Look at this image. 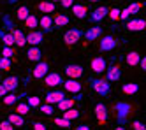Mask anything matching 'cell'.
Instances as JSON below:
<instances>
[{
  "mask_svg": "<svg viewBox=\"0 0 146 130\" xmlns=\"http://www.w3.org/2000/svg\"><path fill=\"white\" fill-rule=\"evenodd\" d=\"M90 88H92L93 93H97L100 97H106L111 92V83H108L102 78H93V79H90Z\"/></svg>",
  "mask_w": 146,
  "mask_h": 130,
  "instance_id": "cell-1",
  "label": "cell"
},
{
  "mask_svg": "<svg viewBox=\"0 0 146 130\" xmlns=\"http://www.w3.org/2000/svg\"><path fill=\"white\" fill-rule=\"evenodd\" d=\"M130 111H132V105L129 102H116L114 104V113H116V120H118L120 125L125 123V120L129 118Z\"/></svg>",
  "mask_w": 146,
  "mask_h": 130,
  "instance_id": "cell-2",
  "label": "cell"
},
{
  "mask_svg": "<svg viewBox=\"0 0 146 130\" xmlns=\"http://www.w3.org/2000/svg\"><path fill=\"white\" fill-rule=\"evenodd\" d=\"M81 37H83V30L81 28H70V30H67L64 34V40H65L67 46L78 44V42L81 40Z\"/></svg>",
  "mask_w": 146,
  "mask_h": 130,
  "instance_id": "cell-3",
  "label": "cell"
},
{
  "mask_svg": "<svg viewBox=\"0 0 146 130\" xmlns=\"http://www.w3.org/2000/svg\"><path fill=\"white\" fill-rule=\"evenodd\" d=\"M25 39H27V44H30V46H40L44 42V34L40 30H30L28 34L25 35Z\"/></svg>",
  "mask_w": 146,
  "mask_h": 130,
  "instance_id": "cell-4",
  "label": "cell"
},
{
  "mask_svg": "<svg viewBox=\"0 0 146 130\" xmlns=\"http://www.w3.org/2000/svg\"><path fill=\"white\" fill-rule=\"evenodd\" d=\"M64 72L67 74V78H69V79H79L81 76L85 74L83 67H81V65H78V63H69V65H65Z\"/></svg>",
  "mask_w": 146,
  "mask_h": 130,
  "instance_id": "cell-5",
  "label": "cell"
},
{
  "mask_svg": "<svg viewBox=\"0 0 146 130\" xmlns=\"http://www.w3.org/2000/svg\"><path fill=\"white\" fill-rule=\"evenodd\" d=\"M90 69L95 72V74H104L108 69V62L106 58H102V56H95L92 62H90Z\"/></svg>",
  "mask_w": 146,
  "mask_h": 130,
  "instance_id": "cell-6",
  "label": "cell"
},
{
  "mask_svg": "<svg viewBox=\"0 0 146 130\" xmlns=\"http://www.w3.org/2000/svg\"><path fill=\"white\" fill-rule=\"evenodd\" d=\"M104 74H106V81L108 83H116L121 78V69L118 67V65H109Z\"/></svg>",
  "mask_w": 146,
  "mask_h": 130,
  "instance_id": "cell-7",
  "label": "cell"
},
{
  "mask_svg": "<svg viewBox=\"0 0 146 130\" xmlns=\"http://www.w3.org/2000/svg\"><path fill=\"white\" fill-rule=\"evenodd\" d=\"M64 83V78L58 74V72H48L44 76V84L46 86H51V88H55V86H60Z\"/></svg>",
  "mask_w": 146,
  "mask_h": 130,
  "instance_id": "cell-8",
  "label": "cell"
},
{
  "mask_svg": "<svg viewBox=\"0 0 146 130\" xmlns=\"http://www.w3.org/2000/svg\"><path fill=\"white\" fill-rule=\"evenodd\" d=\"M62 84H64V90L69 93H81V90H83V84L78 79H64Z\"/></svg>",
  "mask_w": 146,
  "mask_h": 130,
  "instance_id": "cell-9",
  "label": "cell"
},
{
  "mask_svg": "<svg viewBox=\"0 0 146 130\" xmlns=\"http://www.w3.org/2000/svg\"><path fill=\"white\" fill-rule=\"evenodd\" d=\"M118 46V40L114 39L113 35H104L102 39H100V51H113L114 48Z\"/></svg>",
  "mask_w": 146,
  "mask_h": 130,
  "instance_id": "cell-10",
  "label": "cell"
},
{
  "mask_svg": "<svg viewBox=\"0 0 146 130\" xmlns=\"http://www.w3.org/2000/svg\"><path fill=\"white\" fill-rule=\"evenodd\" d=\"M2 86L7 90V93H16L18 86H19V78H16V76H9V78H5L2 81Z\"/></svg>",
  "mask_w": 146,
  "mask_h": 130,
  "instance_id": "cell-11",
  "label": "cell"
},
{
  "mask_svg": "<svg viewBox=\"0 0 146 130\" xmlns=\"http://www.w3.org/2000/svg\"><path fill=\"white\" fill-rule=\"evenodd\" d=\"M127 30L130 32H141L146 28V21L143 18H135V19H127V23H125Z\"/></svg>",
  "mask_w": 146,
  "mask_h": 130,
  "instance_id": "cell-12",
  "label": "cell"
},
{
  "mask_svg": "<svg viewBox=\"0 0 146 130\" xmlns=\"http://www.w3.org/2000/svg\"><path fill=\"white\" fill-rule=\"evenodd\" d=\"M108 13H109V9H108V7H97L95 11H92L90 21H92V23H100L102 19H106V18H108Z\"/></svg>",
  "mask_w": 146,
  "mask_h": 130,
  "instance_id": "cell-13",
  "label": "cell"
},
{
  "mask_svg": "<svg viewBox=\"0 0 146 130\" xmlns=\"http://www.w3.org/2000/svg\"><path fill=\"white\" fill-rule=\"evenodd\" d=\"M49 72V63H46V62H39L37 65H35V69L32 70V76L35 79H44V76Z\"/></svg>",
  "mask_w": 146,
  "mask_h": 130,
  "instance_id": "cell-14",
  "label": "cell"
},
{
  "mask_svg": "<svg viewBox=\"0 0 146 130\" xmlns=\"http://www.w3.org/2000/svg\"><path fill=\"white\" fill-rule=\"evenodd\" d=\"M42 30V34H49V32H53V18L48 16V14H42V18H39V25Z\"/></svg>",
  "mask_w": 146,
  "mask_h": 130,
  "instance_id": "cell-15",
  "label": "cell"
},
{
  "mask_svg": "<svg viewBox=\"0 0 146 130\" xmlns=\"http://www.w3.org/2000/svg\"><path fill=\"white\" fill-rule=\"evenodd\" d=\"M95 118H97V121L100 125H104L108 121V107L104 105V104H95Z\"/></svg>",
  "mask_w": 146,
  "mask_h": 130,
  "instance_id": "cell-16",
  "label": "cell"
},
{
  "mask_svg": "<svg viewBox=\"0 0 146 130\" xmlns=\"http://www.w3.org/2000/svg\"><path fill=\"white\" fill-rule=\"evenodd\" d=\"M46 104H49V105H53V104H58L62 99H65V93L64 92H60V90H53V92H49L46 97Z\"/></svg>",
  "mask_w": 146,
  "mask_h": 130,
  "instance_id": "cell-17",
  "label": "cell"
},
{
  "mask_svg": "<svg viewBox=\"0 0 146 130\" xmlns=\"http://www.w3.org/2000/svg\"><path fill=\"white\" fill-rule=\"evenodd\" d=\"M81 99V93H78V97L76 99H62L58 104H56V107H58V111H67V109H72V107H74V102L76 100H79Z\"/></svg>",
  "mask_w": 146,
  "mask_h": 130,
  "instance_id": "cell-18",
  "label": "cell"
},
{
  "mask_svg": "<svg viewBox=\"0 0 146 130\" xmlns=\"http://www.w3.org/2000/svg\"><path fill=\"white\" fill-rule=\"evenodd\" d=\"M27 58H28L30 62L39 63V62H42V60H40V58H42V51H40L37 46H30L28 51H27Z\"/></svg>",
  "mask_w": 146,
  "mask_h": 130,
  "instance_id": "cell-19",
  "label": "cell"
},
{
  "mask_svg": "<svg viewBox=\"0 0 146 130\" xmlns=\"http://www.w3.org/2000/svg\"><path fill=\"white\" fill-rule=\"evenodd\" d=\"M11 34H13V37H14V44L18 46V48H23L25 44H27V39H25V34L19 28H11Z\"/></svg>",
  "mask_w": 146,
  "mask_h": 130,
  "instance_id": "cell-20",
  "label": "cell"
},
{
  "mask_svg": "<svg viewBox=\"0 0 146 130\" xmlns=\"http://www.w3.org/2000/svg\"><path fill=\"white\" fill-rule=\"evenodd\" d=\"M83 35H85L86 40H97V39L102 35V27H92V28H88Z\"/></svg>",
  "mask_w": 146,
  "mask_h": 130,
  "instance_id": "cell-21",
  "label": "cell"
},
{
  "mask_svg": "<svg viewBox=\"0 0 146 130\" xmlns=\"http://www.w3.org/2000/svg\"><path fill=\"white\" fill-rule=\"evenodd\" d=\"M70 9H72V14H74L76 18H79V19H85V18H86L88 9H86V5H85V4H74Z\"/></svg>",
  "mask_w": 146,
  "mask_h": 130,
  "instance_id": "cell-22",
  "label": "cell"
},
{
  "mask_svg": "<svg viewBox=\"0 0 146 130\" xmlns=\"http://www.w3.org/2000/svg\"><path fill=\"white\" fill-rule=\"evenodd\" d=\"M7 121L11 123L13 127H23L25 125V118L16 114V113H11V114H7Z\"/></svg>",
  "mask_w": 146,
  "mask_h": 130,
  "instance_id": "cell-23",
  "label": "cell"
},
{
  "mask_svg": "<svg viewBox=\"0 0 146 130\" xmlns=\"http://www.w3.org/2000/svg\"><path fill=\"white\" fill-rule=\"evenodd\" d=\"M69 16H65V14H56L55 18H53V27H56V28H62V27H67L69 25Z\"/></svg>",
  "mask_w": 146,
  "mask_h": 130,
  "instance_id": "cell-24",
  "label": "cell"
},
{
  "mask_svg": "<svg viewBox=\"0 0 146 130\" xmlns=\"http://www.w3.org/2000/svg\"><path fill=\"white\" fill-rule=\"evenodd\" d=\"M139 60H141V55L137 51H130L127 56H125V62H127V65H130V67H134V65H139Z\"/></svg>",
  "mask_w": 146,
  "mask_h": 130,
  "instance_id": "cell-25",
  "label": "cell"
},
{
  "mask_svg": "<svg viewBox=\"0 0 146 130\" xmlns=\"http://www.w3.org/2000/svg\"><path fill=\"white\" fill-rule=\"evenodd\" d=\"M121 92L125 95H134V93H137L139 92V84L137 83H125L121 86Z\"/></svg>",
  "mask_w": 146,
  "mask_h": 130,
  "instance_id": "cell-26",
  "label": "cell"
},
{
  "mask_svg": "<svg viewBox=\"0 0 146 130\" xmlns=\"http://www.w3.org/2000/svg\"><path fill=\"white\" fill-rule=\"evenodd\" d=\"M37 9L40 11V13H44V14H51V13H55V4L53 2H40L37 5Z\"/></svg>",
  "mask_w": 146,
  "mask_h": 130,
  "instance_id": "cell-27",
  "label": "cell"
},
{
  "mask_svg": "<svg viewBox=\"0 0 146 130\" xmlns=\"http://www.w3.org/2000/svg\"><path fill=\"white\" fill-rule=\"evenodd\" d=\"M0 39H2V42H4L5 48H13L14 46V37H13L11 32H9V34H4V32L0 30Z\"/></svg>",
  "mask_w": 146,
  "mask_h": 130,
  "instance_id": "cell-28",
  "label": "cell"
},
{
  "mask_svg": "<svg viewBox=\"0 0 146 130\" xmlns=\"http://www.w3.org/2000/svg\"><path fill=\"white\" fill-rule=\"evenodd\" d=\"M37 25H39V18H37L35 14H28V18L25 19V27H27L28 30H35Z\"/></svg>",
  "mask_w": 146,
  "mask_h": 130,
  "instance_id": "cell-29",
  "label": "cell"
},
{
  "mask_svg": "<svg viewBox=\"0 0 146 130\" xmlns=\"http://www.w3.org/2000/svg\"><path fill=\"white\" fill-rule=\"evenodd\" d=\"M79 111L78 109H74V107H72V109H67V111H64V120H67V121H72V120H76V118H79Z\"/></svg>",
  "mask_w": 146,
  "mask_h": 130,
  "instance_id": "cell-30",
  "label": "cell"
},
{
  "mask_svg": "<svg viewBox=\"0 0 146 130\" xmlns=\"http://www.w3.org/2000/svg\"><path fill=\"white\" fill-rule=\"evenodd\" d=\"M28 14H30L28 7H27V5H21V7H18V11H16V19L25 21V19L28 18Z\"/></svg>",
  "mask_w": 146,
  "mask_h": 130,
  "instance_id": "cell-31",
  "label": "cell"
},
{
  "mask_svg": "<svg viewBox=\"0 0 146 130\" xmlns=\"http://www.w3.org/2000/svg\"><path fill=\"white\" fill-rule=\"evenodd\" d=\"M19 99H21V97H18L16 93H7L4 99H2V102H4L5 105H13V104H16Z\"/></svg>",
  "mask_w": 146,
  "mask_h": 130,
  "instance_id": "cell-32",
  "label": "cell"
},
{
  "mask_svg": "<svg viewBox=\"0 0 146 130\" xmlns=\"http://www.w3.org/2000/svg\"><path fill=\"white\" fill-rule=\"evenodd\" d=\"M30 111V107H28V104L27 102H19L18 105H16V114H19V116H25V114H28Z\"/></svg>",
  "mask_w": 146,
  "mask_h": 130,
  "instance_id": "cell-33",
  "label": "cell"
},
{
  "mask_svg": "<svg viewBox=\"0 0 146 130\" xmlns=\"http://www.w3.org/2000/svg\"><path fill=\"white\" fill-rule=\"evenodd\" d=\"M27 104H28L30 109H32V107H39L40 105V97H35V95L27 97Z\"/></svg>",
  "mask_w": 146,
  "mask_h": 130,
  "instance_id": "cell-34",
  "label": "cell"
},
{
  "mask_svg": "<svg viewBox=\"0 0 146 130\" xmlns=\"http://www.w3.org/2000/svg\"><path fill=\"white\" fill-rule=\"evenodd\" d=\"M141 4L139 2H134V4H130L129 7H125V9H127V13H129V16H132V14H137L139 13V11H141Z\"/></svg>",
  "mask_w": 146,
  "mask_h": 130,
  "instance_id": "cell-35",
  "label": "cell"
},
{
  "mask_svg": "<svg viewBox=\"0 0 146 130\" xmlns=\"http://www.w3.org/2000/svg\"><path fill=\"white\" fill-rule=\"evenodd\" d=\"M39 109H40V113H44V114H48V116H51V114L55 113L53 105H49V104H40V105H39Z\"/></svg>",
  "mask_w": 146,
  "mask_h": 130,
  "instance_id": "cell-36",
  "label": "cell"
},
{
  "mask_svg": "<svg viewBox=\"0 0 146 130\" xmlns=\"http://www.w3.org/2000/svg\"><path fill=\"white\" fill-rule=\"evenodd\" d=\"M55 125L60 127V128H69L72 125V121H67V120H64V118H55Z\"/></svg>",
  "mask_w": 146,
  "mask_h": 130,
  "instance_id": "cell-37",
  "label": "cell"
},
{
  "mask_svg": "<svg viewBox=\"0 0 146 130\" xmlns=\"http://www.w3.org/2000/svg\"><path fill=\"white\" fill-rule=\"evenodd\" d=\"M11 69V58L0 56V70H9Z\"/></svg>",
  "mask_w": 146,
  "mask_h": 130,
  "instance_id": "cell-38",
  "label": "cell"
},
{
  "mask_svg": "<svg viewBox=\"0 0 146 130\" xmlns=\"http://www.w3.org/2000/svg\"><path fill=\"white\" fill-rule=\"evenodd\" d=\"M108 16L113 19V21H116V19H120V9H116V7H114V9H111L109 11V13H108Z\"/></svg>",
  "mask_w": 146,
  "mask_h": 130,
  "instance_id": "cell-39",
  "label": "cell"
},
{
  "mask_svg": "<svg viewBox=\"0 0 146 130\" xmlns=\"http://www.w3.org/2000/svg\"><path fill=\"white\" fill-rule=\"evenodd\" d=\"M0 130H14V127L9 123L7 120H2V121H0Z\"/></svg>",
  "mask_w": 146,
  "mask_h": 130,
  "instance_id": "cell-40",
  "label": "cell"
},
{
  "mask_svg": "<svg viewBox=\"0 0 146 130\" xmlns=\"http://www.w3.org/2000/svg\"><path fill=\"white\" fill-rule=\"evenodd\" d=\"M13 55H14L13 48H5V46H4V49H2V56H4V58H11Z\"/></svg>",
  "mask_w": 146,
  "mask_h": 130,
  "instance_id": "cell-41",
  "label": "cell"
},
{
  "mask_svg": "<svg viewBox=\"0 0 146 130\" xmlns=\"http://www.w3.org/2000/svg\"><path fill=\"white\" fill-rule=\"evenodd\" d=\"M132 128H134V130H146V125L141 123V121H134V123H132Z\"/></svg>",
  "mask_w": 146,
  "mask_h": 130,
  "instance_id": "cell-42",
  "label": "cell"
},
{
  "mask_svg": "<svg viewBox=\"0 0 146 130\" xmlns=\"http://www.w3.org/2000/svg\"><path fill=\"white\" fill-rule=\"evenodd\" d=\"M60 4H62V7H64V9H69V7L74 5V0H60Z\"/></svg>",
  "mask_w": 146,
  "mask_h": 130,
  "instance_id": "cell-43",
  "label": "cell"
},
{
  "mask_svg": "<svg viewBox=\"0 0 146 130\" xmlns=\"http://www.w3.org/2000/svg\"><path fill=\"white\" fill-rule=\"evenodd\" d=\"M34 130H48V127L44 123H40V121H35L34 123Z\"/></svg>",
  "mask_w": 146,
  "mask_h": 130,
  "instance_id": "cell-44",
  "label": "cell"
},
{
  "mask_svg": "<svg viewBox=\"0 0 146 130\" xmlns=\"http://www.w3.org/2000/svg\"><path fill=\"white\" fill-rule=\"evenodd\" d=\"M74 130H92V128H90V125H86V123H83V125H78V127H76Z\"/></svg>",
  "mask_w": 146,
  "mask_h": 130,
  "instance_id": "cell-45",
  "label": "cell"
},
{
  "mask_svg": "<svg viewBox=\"0 0 146 130\" xmlns=\"http://www.w3.org/2000/svg\"><path fill=\"white\" fill-rule=\"evenodd\" d=\"M5 95H7V90L4 88V86H2V84H0V99H4V97H5Z\"/></svg>",
  "mask_w": 146,
  "mask_h": 130,
  "instance_id": "cell-46",
  "label": "cell"
},
{
  "mask_svg": "<svg viewBox=\"0 0 146 130\" xmlns=\"http://www.w3.org/2000/svg\"><path fill=\"white\" fill-rule=\"evenodd\" d=\"M139 67H141L143 70H146V58H143V60H139Z\"/></svg>",
  "mask_w": 146,
  "mask_h": 130,
  "instance_id": "cell-47",
  "label": "cell"
},
{
  "mask_svg": "<svg viewBox=\"0 0 146 130\" xmlns=\"http://www.w3.org/2000/svg\"><path fill=\"white\" fill-rule=\"evenodd\" d=\"M114 130H125V127H123V125H118V127L114 128Z\"/></svg>",
  "mask_w": 146,
  "mask_h": 130,
  "instance_id": "cell-48",
  "label": "cell"
},
{
  "mask_svg": "<svg viewBox=\"0 0 146 130\" xmlns=\"http://www.w3.org/2000/svg\"><path fill=\"white\" fill-rule=\"evenodd\" d=\"M49 2H53V4H55V2H60V0H49Z\"/></svg>",
  "mask_w": 146,
  "mask_h": 130,
  "instance_id": "cell-49",
  "label": "cell"
},
{
  "mask_svg": "<svg viewBox=\"0 0 146 130\" xmlns=\"http://www.w3.org/2000/svg\"><path fill=\"white\" fill-rule=\"evenodd\" d=\"M88 2H99V0H88Z\"/></svg>",
  "mask_w": 146,
  "mask_h": 130,
  "instance_id": "cell-50",
  "label": "cell"
},
{
  "mask_svg": "<svg viewBox=\"0 0 146 130\" xmlns=\"http://www.w3.org/2000/svg\"><path fill=\"white\" fill-rule=\"evenodd\" d=\"M0 72H2V70H0Z\"/></svg>",
  "mask_w": 146,
  "mask_h": 130,
  "instance_id": "cell-51",
  "label": "cell"
}]
</instances>
